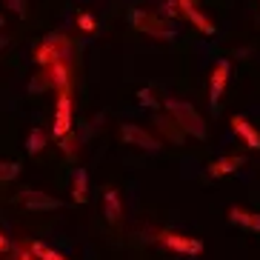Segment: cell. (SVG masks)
Wrapping results in <instances>:
<instances>
[{
  "label": "cell",
  "instance_id": "cell-1",
  "mask_svg": "<svg viewBox=\"0 0 260 260\" xmlns=\"http://www.w3.org/2000/svg\"><path fill=\"white\" fill-rule=\"evenodd\" d=\"M163 106H166V112L175 117V123L186 132V135H191V138H198V140L206 138V120L200 117V112L191 106V103H186V100H175V98H166V100H163Z\"/></svg>",
  "mask_w": 260,
  "mask_h": 260
},
{
  "label": "cell",
  "instance_id": "cell-2",
  "mask_svg": "<svg viewBox=\"0 0 260 260\" xmlns=\"http://www.w3.org/2000/svg\"><path fill=\"white\" fill-rule=\"evenodd\" d=\"M132 26L140 29L143 35H152V38H160V40H175L177 38L175 26H169L163 17L152 15V12H143V9H135V12H132Z\"/></svg>",
  "mask_w": 260,
  "mask_h": 260
},
{
  "label": "cell",
  "instance_id": "cell-3",
  "mask_svg": "<svg viewBox=\"0 0 260 260\" xmlns=\"http://www.w3.org/2000/svg\"><path fill=\"white\" fill-rule=\"evenodd\" d=\"M120 138H123V143L135 146V149H143V152H149V154L160 152V140L154 138L152 132H146L143 126H138V123H123Z\"/></svg>",
  "mask_w": 260,
  "mask_h": 260
},
{
  "label": "cell",
  "instance_id": "cell-4",
  "mask_svg": "<svg viewBox=\"0 0 260 260\" xmlns=\"http://www.w3.org/2000/svg\"><path fill=\"white\" fill-rule=\"evenodd\" d=\"M157 243L169 252H177V254H200L203 252V243L198 237H189V235H180V232H157Z\"/></svg>",
  "mask_w": 260,
  "mask_h": 260
},
{
  "label": "cell",
  "instance_id": "cell-5",
  "mask_svg": "<svg viewBox=\"0 0 260 260\" xmlns=\"http://www.w3.org/2000/svg\"><path fill=\"white\" fill-rule=\"evenodd\" d=\"M66 52H69V38H49L43 40L38 46V52H35V63H40V66H52V63L57 60H66Z\"/></svg>",
  "mask_w": 260,
  "mask_h": 260
},
{
  "label": "cell",
  "instance_id": "cell-6",
  "mask_svg": "<svg viewBox=\"0 0 260 260\" xmlns=\"http://www.w3.org/2000/svg\"><path fill=\"white\" fill-rule=\"evenodd\" d=\"M72 132V98L69 89L57 92V106H54V126H52V138L63 140Z\"/></svg>",
  "mask_w": 260,
  "mask_h": 260
},
{
  "label": "cell",
  "instance_id": "cell-7",
  "mask_svg": "<svg viewBox=\"0 0 260 260\" xmlns=\"http://www.w3.org/2000/svg\"><path fill=\"white\" fill-rule=\"evenodd\" d=\"M229 60H217L212 69V77H209V103H212V109L217 112L220 109V98H223V89H226V83H229Z\"/></svg>",
  "mask_w": 260,
  "mask_h": 260
},
{
  "label": "cell",
  "instance_id": "cell-8",
  "mask_svg": "<svg viewBox=\"0 0 260 260\" xmlns=\"http://www.w3.org/2000/svg\"><path fill=\"white\" fill-rule=\"evenodd\" d=\"M177 9H180V15H183L186 20H189V23L194 26L198 31H203L206 38H212V35H217V29H214V23L209 20L206 15H203V12H200L194 0H177Z\"/></svg>",
  "mask_w": 260,
  "mask_h": 260
},
{
  "label": "cell",
  "instance_id": "cell-9",
  "mask_svg": "<svg viewBox=\"0 0 260 260\" xmlns=\"http://www.w3.org/2000/svg\"><path fill=\"white\" fill-rule=\"evenodd\" d=\"M20 203H23L26 209H31V212H54V209L63 206L57 198H52L46 191H35V189L20 191Z\"/></svg>",
  "mask_w": 260,
  "mask_h": 260
},
{
  "label": "cell",
  "instance_id": "cell-10",
  "mask_svg": "<svg viewBox=\"0 0 260 260\" xmlns=\"http://www.w3.org/2000/svg\"><path fill=\"white\" fill-rule=\"evenodd\" d=\"M232 132H235L237 138H243L249 149H254V152L260 149V132L254 129V126L246 120L243 115H235V117H232Z\"/></svg>",
  "mask_w": 260,
  "mask_h": 260
},
{
  "label": "cell",
  "instance_id": "cell-11",
  "mask_svg": "<svg viewBox=\"0 0 260 260\" xmlns=\"http://www.w3.org/2000/svg\"><path fill=\"white\" fill-rule=\"evenodd\" d=\"M229 223L240 226V229H249V232H260V214L249 212V209H240V206L229 209Z\"/></svg>",
  "mask_w": 260,
  "mask_h": 260
},
{
  "label": "cell",
  "instance_id": "cell-12",
  "mask_svg": "<svg viewBox=\"0 0 260 260\" xmlns=\"http://www.w3.org/2000/svg\"><path fill=\"white\" fill-rule=\"evenodd\" d=\"M243 163H246L243 154H226V157H220V160H212L209 175L212 177H226V175H232V172H237Z\"/></svg>",
  "mask_w": 260,
  "mask_h": 260
},
{
  "label": "cell",
  "instance_id": "cell-13",
  "mask_svg": "<svg viewBox=\"0 0 260 260\" xmlns=\"http://www.w3.org/2000/svg\"><path fill=\"white\" fill-rule=\"evenodd\" d=\"M46 75H49V83L57 89V92H66L72 86V77H69V63L66 60H57V63H52V66H46Z\"/></svg>",
  "mask_w": 260,
  "mask_h": 260
},
{
  "label": "cell",
  "instance_id": "cell-14",
  "mask_svg": "<svg viewBox=\"0 0 260 260\" xmlns=\"http://www.w3.org/2000/svg\"><path fill=\"white\" fill-rule=\"evenodd\" d=\"M103 214L109 223H120L123 217V200L117 194V189H106L103 191Z\"/></svg>",
  "mask_w": 260,
  "mask_h": 260
},
{
  "label": "cell",
  "instance_id": "cell-15",
  "mask_svg": "<svg viewBox=\"0 0 260 260\" xmlns=\"http://www.w3.org/2000/svg\"><path fill=\"white\" fill-rule=\"evenodd\" d=\"M72 198H75V203H86V200H89V175H86V169H77L75 172Z\"/></svg>",
  "mask_w": 260,
  "mask_h": 260
},
{
  "label": "cell",
  "instance_id": "cell-16",
  "mask_svg": "<svg viewBox=\"0 0 260 260\" xmlns=\"http://www.w3.org/2000/svg\"><path fill=\"white\" fill-rule=\"evenodd\" d=\"M154 123H157V126H160V129L169 135V138L175 140V143H180V140H183V135H186V132L180 129V126H177V123H175V117H172V115H169V117L154 115Z\"/></svg>",
  "mask_w": 260,
  "mask_h": 260
},
{
  "label": "cell",
  "instance_id": "cell-17",
  "mask_svg": "<svg viewBox=\"0 0 260 260\" xmlns=\"http://www.w3.org/2000/svg\"><path fill=\"white\" fill-rule=\"evenodd\" d=\"M46 140H49V132L31 129L29 138H26V152H29V154H40L43 149H46Z\"/></svg>",
  "mask_w": 260,
  "mask_h": 260
},
{
  "label": "cell",
  "instance_id": "cell-18",
  "mask_svg": "<svg viewBox=\"0 0 260 260\" xmlns=\"http://www.w3.org/2000/svg\"><path fill=\"white\" fill-rule=\"evenodd\" d=\"M31 254H35L38 260H66L60 252H54L52 246L40 243V240H35V243H31Z\"/></svg>",
  "mask_w": 260,
  "mask_h": 260
},
{
  "label": "cell",
  "instance_id": "cell-19",
  "mask_svg": "<svg viewBox=\"0 0 260 260\" xmlns=\"http://www.w3.org/2000/svg\"><path fill=\"white\" fill-rule=\"evenodd\" d=\"M17 175H20V163H0V183L15 180Z\"/></svg>",
  "mask_w": 260,
  "mask_h": 260
},
{
  "label": "cell",
  "instance_id": "cell-20",
  "mask_svg": "<svg viewBox=\"0 0 260 260\" xmlns=\"http://www.w3.org/2000/svg\"><path fill=\"white\" fill-rule=\"evenodd\" d=\"M77 26H80L83 31H94V29H98V23H94V17L89 15V12H83V15H77Z\"/></svg>",
  "mask_w": 260,
  "mask_h": 260
},
{
  "label": "cell",
  "instance_id": "cell-21",
  "mask_svg": "<svg viewBox=\"0 0 260 260\" xmlns=\"http://www.w3.org/2000/svg\"><path fill=\"white\" fill-rule=\"evenodd\" d=\"M138 100H140V106H149V109L157 106V100H154V94L149 92V89H140V92H138Z\"/></svg>",
  "mask_w": 260,
  "mask_h": 260
},
{
  "label": "cell",
  "instance_id": "cell-22",
  "mask_svg": "<svg viewBox=\"0 0 260 260\" xmlns=\"http://www.w3.org/2000/svg\"><path fill=\"white\" fill-rule=\"evenodd\" d=\"M175 17L177 15V0H169V3H160V17Z\"/></svg>",
  "mask_w": 260,
  "mask_h": 260
},
{
  "label": "cell",
  "instance_id": "cell-23",
  "mask_svg": "<svg viewBox=\"0 0 260 260\" xmlns=\"http://www.w3.org/2000/svg\"><path fill=\"white\" fill-rule=\"evenodd\" d=\"M6 6H9V9H15L17 15H23V0H6Z\"/></svg>",
  "mask_w": 260,
  "mask_h": 260
},
{
  "label": "cell",
  "instance_id": "cell-24",
  "mask_svg": "<svg viewBox=\"0 0 260 260\" xmlns=\"http://www.w3.org/2000/svg\"><path fill=\"white\" fill-rule=\"evenodd\" d=\"M0 252H9V237L0 232Z\"/></svg>",
  "mask_w": 260,
  "mask_h": 260
},
{
  "label": "cell",
  "instance_id": "cell-25",
  "mask_svg": "<svg viewBox=\"0 0 260 260\" xmlns=\"http://www.w3.org/2000/svg\"><path fill=\"white\" fill-rule=\"evenodd\" d=\"M20 260H29V254H23V257H20Z\"/></svg>",
  "mask_w": 260,
  "mask_h": 260
},
{
  "label": "cell",
  "instance_id": "cell-26",
  "mask_svg": "<svg viewBox=\"0 0 260 260\" xmlns=\"http://www.w3.org/2000/svg\"><path fill=\"white\" fill-rule=\"evenodd\" d=\"M0 29H3V17H0Z\"/></svg>",
  "mask_w": 260,
  "mask_h": 260
}]
</instances>
